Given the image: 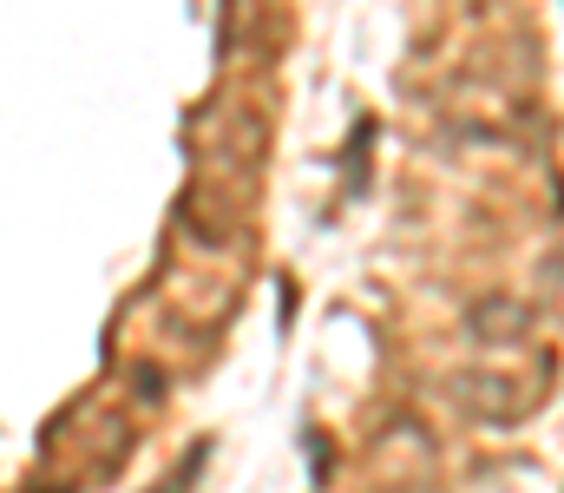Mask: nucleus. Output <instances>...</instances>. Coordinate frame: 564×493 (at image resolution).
<instances>
[{"instance_id":"nucleus-1","label":"nucleus","mask_w":564,"mask_h":493,"mask_svg":"<svg viewBox=\"0 0 564 493\" xmlns=\"http://www.w3.org/2000/svg\"><path fill=\"white\" fill-rule=\"evenodd\" d=\"M473 329L506 342V335H519V329H525V310H492V303H486V310H473Z\"/></svg>"}]
</instances>
